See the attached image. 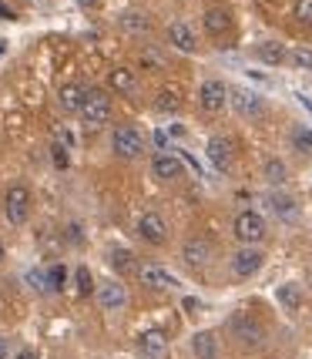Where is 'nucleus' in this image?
<instances>
[{
    "label": "nucleus",
    "instance_id": "nucleus-1",
    "mask_svg": "<svg viewBox=\"0 0 312 359\" xmlns=\"http://www.w3.org/2000/svg\"><path fill=\"white\" fill-rule=\"evenodd\" d=\"M235 238L245 242V245H255L266 238V219L259 212H238L235 215Z\"/></svg>",
    "mask_w": 312,
    "mask_h": 359
},
{
    "label": "nucleus",
    "instance_id": "nucleus-2",
    "mask_svg": "<svg viewBox=\"0 0 312 359\" xmlns=\"http://www.w3.org/2000/svg\"><path fill=\"white\" fill-rule=\"evenodd\" d=\"M111 144H114V155H118V158H138L141 151H144V138H141L138 128H131V125L114 128Z\"/></svg>",
    "mask_w": 312,
    "mask_h": 359
},
{
    "label": "nucleus",
    "instance_id": "nucleus-3",
    "mask_svg": "<svg viewBox=\"0 0 312 359\" xmlns=\"http://www.w3.org/2000/svg\"><path fill=\"white\" fill-rule=\"evenodd\" d=\"M229 97H232V111L238 118H252L255 121V118L266 114V101L255 91H249V88H235V91H229Z\"/></svg>",
    "mask_w": 312,
    "mask_h": 359
},
{
    "label": "nucleus",
    "instance_id": "nucleus-4",
    "mask_svg": "<svg viewBox=\"0 0 312 359\" xmlns=\"http://www.w3.org/2000/svg\"><path fill=\"white\" fill-rule=\"evenodd\" d=\"M81 114H84L91 125L104 121V118L111 114V97H108V91H101V88H88V94H84V104H81Z\"/></svg>",
    "mask_w": 312,
    "mask_h": 359
},
{
    "label": "nucleus",
    "instance_id": "nucleus-5",
    "mask_svg": "<svg viewBox=\"0 0 312 359\" xmlns=\"http://www.w3.org/2000/svg\"><path fill=\"white\" fill-rule=\"evenodd\" d=\"M4 212H7V219L14 222V225H24V222H27V212H31V195H27V188L24 185L11 188L7 198H4Z\"/></svg>",
    "mask_w": 312,
    "mask_h": 359
},
{
    "label": "nucleus",
    "instance_id": "nucleus-6",
    "mask_svg": "<svg viewBox=\"0 0 312 359\" xmlns=\"http://www.w3.org/2000/svg\"><path fill=\"white\" fill-rule=\"evenodd\" d=\"M232 336L242 346H252V349L266 343V329L259 326L252 316H235V319H232Z\"/></svg>",
    "mask_w": 312,
    "mask_h": 359
},
{
    "label": "nucleus",
    "instance_id": "nucleus-7",
    "mask_svg": "<svg viewBox=\"0 0 312 359\" xmlns=\"http://www.w3.org/2000/svg\"><path fill=\"white\" fill-rule=\"evenodd\" d=\"M212 242L208 238H188L185 249H182V259H185L188 269H205L208 262H212Z\"/></svg>",
    "mask_w": 312,
    "mask_h": 359
},
{
    "label": "nucleus",
    "instance_id": "nucleus-8",
    "mask_svg": "<svg viewBox=\"0 0 312 359\" xmlns=\"http://www.w3.org/2000/svg\"><path fill=\"white\" fill-rule=\"evenodd\" d=\"M225 97H229V88H225L222 81H205L202 91H198V104H202V111H208V114H219V111L225 108Z\"/></svg>",
    "mask_w": 312,
    "mask_h": 359
},
{
    "label": "nucleus",
    "instance_id": "nucleus-9",
    "mask_svg": "<svg viewBox=\"0 0 312 359\" xmlns=\"http://www.w3.org/2000/svg\"><path fill=\"white\" fill-rule=\"evenodd\" d=\"M138 279L148 285V289H175L178 285V279H175L168 269L155 266V262H141L138 266Z\"/></svg>",
    "mask_w": 312,
    "mask_h": 359
},
{
    "label": "nucleus",
    "instance_id": "nucleus-10",
    "mask_svg": "<svg viewBox=\"0 0 312 359\" xmlns=\"http://www.w3.org/2000/svg\"><path fill=\"white\" fill-rule=\"evenodd\" d=\"M208 161H212V168L222 175L232 172V161H235V151H232V141L229 138H212L208 141Z\"/></svg>",
    "mask_w": 312,
    "mask_h": 359
},
{
    "label": "nucleus",
    "instance_id": "nucleus-11",
    "mask_svg": "<svg viewBox=\"0 0 312 359\" xmlns=\"http://www.w3.org/2000/svg\"><path fill=\"white\" fill-rule=\"evenodd\" d=\"M138 232H141V238H144V242H151V245H165V242H168V225H165V219L155 215V212L141 215Z\"/></svg>",
    "mask_w": 312,
    "mask_h": 359
},
{
    "label": "nucleus",
    "instance_id": "nucleus-12",
    "mask_svg": "<svg viewBox=\"0 0 312 359\" xmlns=\"http://www.w3.org/2000/svg\"><path fill=\"white\" fill-rule=\"evenodd\" d=\"M262 262H266V255H262L259 249H242V252H235L232 272L238 276V279H249V276H255V272L262 269Z\"/></svg>",
    "mask_w": 312,
    "mask_h": 359
},
{
    "label": "nucleus",
    "instance_id": "nucleus-13",
    "mask_svg": "<svg viewBox=\"0 0 312 359\" xmlns=\"http://www.w3.org/2000/svg\"><path fill=\"white\" fill-rule=\"evenodd\" d=\"M141 356L144 359H165L168 353V336L161 332V329H148V332H141Z\"/></svg>",
    "mask_w": 312,
    "mask_h": 359
},
{
    "label": "nucleus",
    "instance_id": "nucleus-14",
    "mask_svg": "<svg viewBox=\"0 0 312 359\" xmlns=\"http://www.w3.org/2000/svg\"><path fill=\"white\" fill-rule=\"evenodd\" d=\"M151 175H155L158 182H175V178L182 175V158L158 151V155L151 158Z\"/></svg>",
    "mask_w": 312,
    "mask_h": 359
},
{
    "label": "nucleus",
    "instance_id": "nucleus-15",
    "mask_svg": "<svg viewBox=\"0 0 312 359\" xmlns=\"http://www.w3.org/2000/svg\"><path fill=\"white\" fill-rule=\"evenodd\" d=\"M97 302H101L104 309H111V313H118V309L128 302L125 285H121V282H104V285L97 289Z\"/></svg>",
    "mask_w": 312,
    "mask_h": 359
},
{
    "label": "nucleus",
    "instance_id": "nucleus-16",
    "mask_svg": "<svg viewBox=\"0 0 312 359\" xmlns=\"http://www.w3.org/2000/svg\"><path fill=\"white\" fill-rule=\"evenodd\" d=\"M205 31L215 34V37H219V34H229L232 31V14H229L225 7H208V11H205Z\"/></svg>",
    "mask_w": 312,
    "mask_h": 359
},
{
    "label": "nucleus",
    "instance_id": "nucleus-17",
    "mask_svg": "<svg viewBox=\"0 0 312 359\" xmlns=\"http://www.w3.org/2000/svg\"><path fill=\"white\" fill-rule=\"evenodd\" d=\"M191 349H195V359H219V339H215V332H195Z\"/></svg>",
    "mask_w": 312,
    "mask_h": 359
},
{
    "label": "nucleus",
    "instance_id": "nucleus-18",
    "mask_svg": "<svg viewBox=\"0 0 312 359\" xmlns=\"http://www.w3.org/2000/svg\"><path fill=\"white\" fill-rule=\"evenodd\" d=\"M168 41H172L178 50H185V54H191V50L198 47V41H195V34H191L188 24H172V27H168Z\"/></svg>",
    "mask_w": 312,
    "mask_h": 359
},
{
    "label": "nucleus",
    "instance_id": "nucleus-19",
    "mask_svg": "<svg viewBox=\"0 0 312 359\" xmlns=\"http://www.w3.org/2000/svg\"><path fill=\"white\" fill-rule=\"evenodd\" d=\"M84 94H88V88L84 84H64L61 91H57V97H61V104L64 111H81V104H84Z\"/></svg>",
    "mask_w": 312,
    "mask_h": 359
},
{
    "label": "nucleus",
    "instance_id": "nucleus-20",
    "mask_svg": "<svg viewBox=\"0 0 312 359\" xmlns=\"http://www.w3.org/2000/svg\"><path fill=\"white\" fill-rule=\"evenodd\" d=\"M269 208L279 215V219H285V222H292L299 215V205H296V198H289V195H282V191H276L272 198H269Z\"/></svg>",
    "mask_w": 312,
    "mask_h": 359
},
{
    "label": "nucleus",
    "instance_id": "nucleus-21",
    "mask_svg": "<svg viewBox=\"0 0 312 359\" xmlns=\"http://www.w3.org/2000/svg\"><path fill=\"white\" fill-rule=\"evenodd\" d=\"M108 84H111V91L135 94V74H131L128 67H114V71H111V78H108Z\"/></svg>",
    "mask_w": 312,
    "mask_h": 359
},
{
    "label": "nucleus",
    "instance_id": "nucleus-22",
    "mask_svg": "<svg viewBox=\"0 0 312 359\" xmlns=\"http://www.w3.org/2000/svg\"><path fill=\"white\" fill-rule=\"evenodd\" d=\"M289 57V50L279 44V41H266V44H259V61L262 64H282Z\"/></svg>",
    "mask_w": 312,
    "mask_h": 359
},
{
    "label": "nucleus",
    "instance_id": "nucleus-23",
    "mask_svg": "<svg viewBox=\"0 0 312 359\" xmlns=\"http://www.w3.org/2000/svg\"><path fill=\"white\" fill-rule=\"evenodd\" d=\"M118 24H121V31H131V34H144L148 27H151V20H148L144 14H138V11L121 14V20H118Z\"/></svg>",
    "mask_w": 312,
    "mask_h": 359
},
{
    "label": "nucleus",
    "instance_id": "nucleus-24",
    "mask_svg": "<svg viewBox=\"0 0 312 359\" xmlns=\"http://www.w3.org/2000/svg\"><path fill=\"white\" fill-rule=\"evenodd\" d=\"M276 296H279V302L289 309V313H296L299 306H302V292H299V285H292V282H289V285H279Z\"/></svg>",
    "mask_w": 312,
    "mask_h": 359
},
{
    "label": "nucleus",
    "instance_id": "nucleus-25",
    "mask_svg": "<svg viewBox=\"0 0 312 359\" xmlns=\"http://www.w3.org/2000/svg\"><path fill=\"white\" fill-rule=\"evenodd\" d=\"M74 289H78V299H88L94 292L91 269H88V266H78V272H74Z\"/></svg>",
    "mask_w": 312,
    "mask_h": 359
},
{
    "label": "nucleus",
    "instance_id": "nucleus-26",
    "mask_svg": "<svg viewBox=\"0 0 312 359\" xmlns=\"http://www.w3.org/2000/svg\"><path fill=\"white\" fill-rule=\"evenodd\" d=\"M262 172H266V182H269V185H282V182L289 178V175H285V165H282L279 158H269Z\"/></svg>",
    "mask_w": 312,
    "mask_h": 359
},
{
    "label": "nucleus",
    "instance_id": "nucleus-27",
    "mask_svg": "<svg viewBox=\"0 0 312 359\" xmlns=\"http://www.w3.org/2000/svg\"><path fill=\"white\" fill-rule=\"evenodd\" d=\"M47 285H50L54 292H61L64 285H67V269H64L61 262H54V266L47 269Z\"/></svg>",
    "mask_w": 312,
    "mask_h": 359
},
{
    "label": "nucleus",
    "instance_id": "nucleus-28",
    "mask_svg": "<svg viewBox=\"0 0 312 359\" xmlns=\"http://www.w3.org/2000/svg\"><path fill=\"white\" fill-rule=\"evenodd\" d=\"M111 259H114V269H118V272H131V269H138L135 255H131V252H125V249H118Z\"/></svg>",
    "mask_w": 312,
    "mask_h": 359
},
{
    "label": "nucleus",
    "instance_id": "nucleus-29",
    "mask_svg": "<svg viewBox=\"0 0 312 359\" xmlns=\"http://www.w3.org/2000/svg\"><path fill=\"white\" fill-rule=\"evenodd\" d=\"M289 57H292V64H296V67H306V71H312V50H309V47H296Z\"/></svg>",
    "mask_w": 312,
    "mask_h": 359
},
{
    "label": "nucleus",
    "instance_id": "nucleus-30",
    "mask_svg": "<svg viewBox=\"0 0 312 359\" xmlns=\"http://www.w3.org/2000/svg\"><path fill=\"white\" fill-rule=\"evenodd\" d=\"M27 282H31L37 292H50V285H47V272H41V269H31V272H27Z\"/></svg>",
    "mask_w": 312,
    "mask_h": 359
},
{
    "label": "nucleus",
    "instance_id": "nucleus-31",
    "mask_svg": "<svg viewBox=\"0 0 312 359\" xmlns=\"http://www.w3.org/2000/svg\"><path fill=\"white\" fill-rule=\"evenodd\" d=\"M292 141H296V151H302V155H312V131H302V128H299Z\"/></svg>",
    "mask_w": 312,
    "mask_h": 359
},
{
    "label": "nucleus",
    "instance_id": "nucleus-32",
    "mask_svg": "<svg viewBox=\"0 0 312 359\" xmlns=\"http://www.w3.org/2000/svg\"><path fill=\"white\" fill-rule=\"evenodd\" d=\"M296 20L312 27V0H296Z\"/></svg>",
    "mask_w": 312,
    "mask_h": 359
},
{
    "label": "nucleus",
    "instance_id": "nucleus-33",
    "mask_svg": "<svg viewBox=\"0 0 312 359\" xmlns=\"http://www.w3.org/2000/svg\"><path fill=\"white\" fill-rule=\"evenodd\" d=\"M50 158H54V165H57V168H67V151H64L61 144H50Z\"/></svg>",
    "mask_w": 312,
    "mask_h": 359
},
{
    "label": "nucleus",
    "instance_id": "nucleus-34",
    "mask_svg": "<svg viewBox=\"0 0 312 359\" xmlns=\"http://www.w3.org/2000/svg\"><path fill=\"white\" fill-rule=\"evenodd\" d=\"M54 138H57L61 148H74V135H71L67 128H57V131H54Z\"/></svg>",
    "mask_w": 312,
    "mask_h": 359
},
{
    "label": "nucleus",
    "instance_id": "nucleus-35",
    "mask_svg": "<svg viewBox=\"0 0 312 359\" xmlns=\"http://www.w3.org/2000/svg\"><path fill=\"white\" fill-rule=\"evenodd\" d=\"M158 108H161V111H175V108H178V94H161V97H158Z\"/></svg>",
    "mask_w": 312,
    "mask_h": 359
},
{
    "label": "nucleus",
    "instance_id": "nucleus-36",
    "mask_svg": "<svg viewBox=\"0 0 312 359\" xmlns=\"http://www.w3.org/2000/svg\"><path fill=\"white\" fill-rule=\"evenodd\" d=\"M144 67H161V64H165V57H161V54H155V50H144Z\"/></svg>",
    "mask_w": 312,
    "mask_h": 359
},
{
    "label": "nucleus",
    "instance_id": "nucleus-37",
    "mask_svg": "<svg viewBox=\"0 0 312 359\" xmlns=\"http://www.w3.org/2000/svg\"><path fill=\"white\" fill-rule=\"evenodd\" d=\"M81 238H84L81 225H78V222H71V225H67V242H81Z\"/></svg>",
    "mask_w": 312,
    "mask_h": 359
},
{
    "label": "nucleus",
    "instance_id": "nucleus-38",
    "mask_svg": "<svg viewBox=\"0 0 312 359\" xmlns=\"http://www.w3.org/2000/svg\"><path fill=\"white\" fill-rule=\"evenodd\" d=\"M155 148H165V141H168V135H165V131H155Z\"/></svg>",
    "mask_w": 312,
    "mask_h": 359
},
{
    "label": "nucleus",
    "instance_id": "nucleus-39",
    "mask_svg": "<svg viewBox=\"0 0 312 359\" xmlns=\"http://www.w3.org/2000/svg\"><path fill=\"white\" fill-rule=\"evenodd\" d=\"M185 309L195 316V313H198V299H185Z\"/></svg>",
    "mask_w": 312,
    "mask_h": 359
},
{
    "label": "nucleus",
    "instance_id": "nucleus-40",
    "mask_svg": "<svg viewBox=\"0 0 312 359\" xmlns=\"http://www.w3.org/2000/svg\"><path fill=\"white\" fill-rule=\"evenodd\" d=\"M0 17H7V20H14V11H11V7H7L4 0H0Z\"/></svg>",
    "mask_w": 312,
    "mask_h": 359
},
{
    "label": "nucleus",
    "instance_id": "nucleus-41",
    "mask_svg": "<svg viewBox=\"0 0 312 359\" xmlns=\"http://www.w3.org/2000/svg\"><path fill=\"white\" fill-rule=\"evenodd\" d=\"M14 359H37V353H34V349H20Z\"/></svg>",
    "mask_w": 312,
    "mask_h": 359
},
{
    "label": "nucleus",
    "instance_id": "nucleus-42",
    "mask_svg": "<svg viewBox=\"0 0 312 359\" xmlns=\"http://www.w3.org/2000/svg\"><path fill=\"white\" fill-rule=\"evenodd\" d=\"M0 359H7V339L0 336Z\"/></svg>",
    "mask_w": 312,
    "mask_h": 359
},
{
    "label": "nucleus",
    "instance_id": "nucleus-43",
    "mask_svg": "<svg viewBox=\"0 0 312 359\" xmlns=\"http://www.w3.org/2000/svg\"><path fill=\"white\" fill-rule=\"evenodd\" d=\"M0 262H4V245H0Z\"/></svg>",
    "mask_w": 312,
    "mask_h": 359
}]
</instances>
